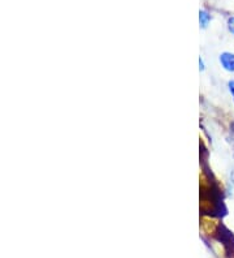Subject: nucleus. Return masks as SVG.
I'll list each match as a JSON object with an SVG mask.
<instances>
[{
    "label": "nucleus",
    "mask_w": 234,
    "mask_h": 258,
    "mask_svg": "<svg viewBox=\"0 0 234 258\" xmlns=\"http://www.w3.org/2000/svg\"><path fill=\"white\" fill-rule=\"evenodd\" d=\"M199 66H200V70H204V66H203V59H199Z\"/></svg>",
    "instance_id": "39448f33"
},
{
    "label": "nucleus",
    "mask_w": 234,
    "mask_h": 258,
    "mask_svg": "<svg viewBox=\"0 0 234 258\" xmlns=\"http://www.w3.org/2000/svg\"><path fill=\"white\" fill-rule=\"evenodd\" d=\"M228 29H229V32L234 34V16L229 17L228 19Z\"/></svg>",
    "instance_id": "7ed1b4c3"
},
{
    "label": "nucleus",
    "mask_w": 234,
    "mask_h": 258,
    "mask_svg": "<svg viewBox=\"0 0 234 258\" xmlns=\"http://www.w3.org/2000/svg\"><path fill=\"white\" fill-rule=\"evenodd\" d=\"M209 21H211V15H209L207 11L202 10L199 12V22H200V26L202 28H207L209 24Z\"/></svg>",
    "instance_id": "f03ea898"
},
{
    "label": "nucleus",
    "mask_w": 234,
    "mask_h": 258,
    "mask_svg": "<svg viewBox=\"0 0 234 258\" xmlns=\"http://www.w3.org/2000/svg\"><path fill=\"white\" fill-rule=\"evenodd\" d=\"M220 64L225 71L228 72H234V54L233 52H222L218 57Z\"/></svg>",
    "instance_id": "f257e3e1"
},
{
    "label": "nucleus",
    "mask_w": 234,
    "mask_h": 258,
    "mask_svg": "<svg viewBox=\"0 0 234 258\" xmlns=\"http://www.w3.org/2000/svg\"><path fill=\"white\" fill-rule=\"evenodd\" d=\"M228 89H229V92H230V94L233 95L234 98V80H231V81L228 82Z\"/></svg>",
    "instance_id": "20e7f679"
}]
</instances>
